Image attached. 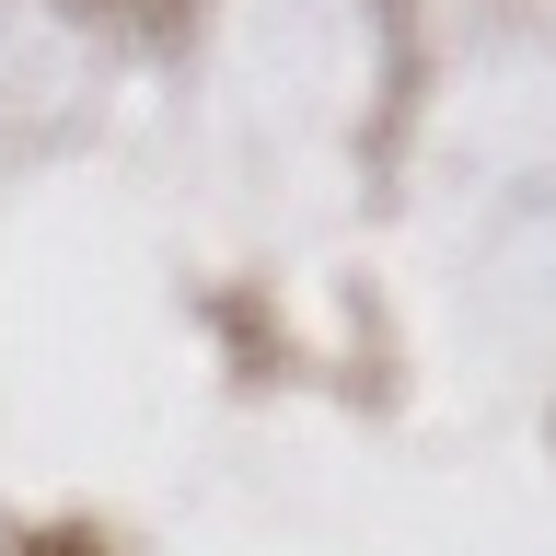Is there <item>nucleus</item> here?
<instances>
[]
</instances>
